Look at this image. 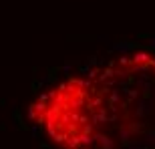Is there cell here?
<instances>
[{
	"label": "cell",
	"instance_id": "1",
	"mask_svg": "<svg viewBox=\"0 0 155 149\" xmlns=\"http://www.w3.org/2000/svg\"><path fill=\"white\" fill-rule=\"evenodd\" d=\"M26 119L51 149H155V51L123 46L52 77Z\"/></svg>",
	"mask_w": 155,
	"mask_h": 149
}]
</instances>
